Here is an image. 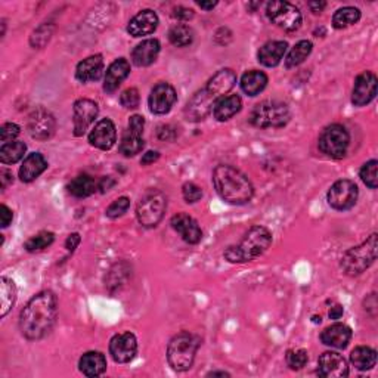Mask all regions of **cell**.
Masks as SVG:
<instances>
[{
    "label": "cell",
    "mask_w": 378,
    "mask_h": 378,
    "mask_svg": "<svg viewBox=\"0 0 378 378\" xmlns=\"http://www.w3.org/2000/svg\"><path fill=\"white\" fill-rule=\"evenodd\" d=\"M58 315V300L52 292L36 294L19 315V329L28 340H40L51 333Z\"/></svg>",
    "instance_id": "obj_1"
},
{
    "label": "cell",
    "mask_w": 378,
    "mask_h": 378,
    "mask_svg": "<svg viewBox=\"0 0 378 378\" xmlns=\"http://www.w3.org/2000/svg\"><path fill=\"white\" fill-rule=\"evenodd\" d=\"M213 185L222 200L234 206L247 204L255 196V188L246 174L228 164L213 170Z\"/></svg>",
    "instance_id": "obj_2"
},
{
    "label": "cell",
    "mask_w": 378,
    "mask_h": 378,
    "mask_svg": "<svg viewBox=\"0 0 378 378\" xmlns=\"http://www.w3.org/2000/svg\"><path fill=\"white\" fill-rule=\"evenodd\" d=\"M272 246V234L265 226H253L248 229L238 246H231L225 250V259L229 263H247L265 255Z\"/></svg>",
    "instance_id": "obj_3"
},
{
    "label": "cell",
    "mask_w": 378,
    "mask_h": 378,
    "mask_svg": "<svg viewBox=\"0 0 378 378\" xmlns=\"http://www.w3.org/2000/svg\"><path fill=\"white\" fill-rule=\"evenodd\" d=\"M200 338L188 331L174 335L167 346V361L174 371H188L196 361Z\"/></svg>",
    "instance_id": "obj_4"
},
{
    "label": "cell",
    "mask_w": 378,
    "mask_h": 378,
    "mask_svg": "<svg viewBox=\"0 0 378 378\" xmlns=\"http://www.w3.org/2000/svg\"><path fill=\"white\" fill-rule=\"evenodd\" d=\"M378 235L373 234L361 246L347 250L342 257V269L349 276H357L364 274L377 260Z\"/></svg>",
    "instance_id": "obj_5"
},
{
    "label": "cell",
    "mask_w": 378,
    "mask_h": 378,
    "mask_svg": "<svg viewBox=\"0 0 378 378\" xmlns=\"http://www.w3.org/2000/svg\"><path fill=\"white\" fill-rule=\"evenodd\" d=\"M292 114L287 104L279 101H263L250 114V121L260 129H279L288 124Z\"/></svg>",
    "instance_id": "obj_6"
},
{
    "label": "cell",
    "mask_w": 378,
    "mask_h": 378,
    "mask_svg": "<svg viewBox=\"0 0 378 378\" xmlns=\"http://www.w3.org/2000/svg\"><path fill=\"white\" fill-rule=\"evenodd\" d=\"M167 210V198L158 189H150L141 197L137 206V217L143 228H155Z\"/></svg>",
    "instance_id": "obj_7"
},
{
    "label": "cell",
    "mask_w": 378,
    "mask_h": 378,
    "mask_svg": "<svg viewBox=\"0 0 378 378\" xmlns=\"http://www.w3.org/2000/svg\"><path fill=\"white\" fill-rule=\"evenodd\" d=\"M349 143H351V134L342 124H331L319 134V150L325 155L335 160L343 158L347 154Z\"/></svg>",
    "instance_id": "obj_8"
},
{
    "label": "cell",
    "mask_w": 378,
    "mask_h": 378,
    "mask_svg": "<svg viewBox=\"0 0 378 378\" xmlns=\"http://www.w3.org/2000/svg\"><path fill=\"white\" fill-rule=\"evenodd\" d=\"M266 15L270 23L288 33L297 32L303 21L302 12L298 11L297 6L290 2H281V0L268 3Z\"/></svg>",
    "instance_id": "obj_9"
},
{
    "label": "cell",
    "mask_w": 378,
    "mask_h": 378,
    "mask_svg": "<svg viewBox=\"0 0 378 378\" xmlns=\"http://www.w3.org/2000/svg\"><path fill=\"white\" fill-rule=\"evenodd\" d=\"M357 197H359V189H357L355 182L349 179L337 180L329 188L327 196L328 204L338 211L351 210L356 204Z\"/></svg>",
    "instance_id": "obj_10"
},
{
    "label": "cell",
    "mask_w": 378,
    "mask_h": 378,
    "mask_svg": "<svg viewBox=\"0 0 378 378\" xmlns=\"http://www.w3.org/2000/svg\"><path fill=\"white\" fill-rule=\"evenodd\" d=\"M143 128H145V120L142 115L134 114L129 120L128 130L123 133L119 150L124 155V157H134V155L139 154L143 150Z\"/></svg>",
    "instance_id": "obj_11"
},
{
    "label": "cell",
    "mask_w": 378,
    "mask_h": 378,
    "mask_svg": "<svg viewBox=\"0 0 378 378\" xmlns=\"http://www.w3.org/2000/svg\"><path fill=\"white\" fill-rule=\"evenodd\" d=\"M27 129L30 137L37 141H47L54 137L56 121L54 114L45 108H37L28 115Z\"/></svg>",
    "instance_id": "obj_12"
},
{
    "label": "cell",
    "mask_w": 378,
    "mask_h": 378,
    "mask_svg": "<svg viewBox=\"0 0 378 378\" xmlns=\"http://www.w3.org/2000/svg\"><path fill=\"white\" fill-rule=\"evenodd\" d=\"M98 104L92 99H79L73 106V123H74V134L75 137H83L89 126L98 117Z\"/></svg>",
    "instance_id": "obj_13"
},
{
    "label": "cell",
    "mask_w": 378,
    "mask_h": 378,
    "mask_svg": "<svg viewBox=\"0 0 378 378\" xmlns=\"http://www.w3.org/2000/svg\"><path fill=\"white\" fill-rule=\"evenodd\" d=\"M138 353V340L132 333H121L114 335L110 342V355L117 364H128L133 361Z\"/></svg>",
    "instance_id": "obj_14"
},
{
    "label": "cell",
    "mask_w": 378,
    "mask_h": 378,
    "mask_svg": "<svg viewBox=\"0 0 378 378\" xmlns=\"http://www.w3.org/2000/svg\"><path fill=\"white\" fill-rule=\"evenodd\" d=\"M377 96V75L365 71L356 77L352 91V104L355 106H365L373 102Z\"/></svg>",
    "instance_id": "obj_15"
},
{
    "label": "cell",
    "mask_w": 378,
    "mask_h": 378,
    "mask_svg": "<svg viewBox=\"0 0 378 378\" xmlns=\"http://www.w3.org/2000/svg\"><path fill=\"white\" fill-rule=\"evenodd\" d=\"M178 99L176 91H174V87L169 83H158L157 86H154V89L151 91L150 95V110L152 114L157 115H163L167 114L172 106L174 105Z\"/></svg>",
    "instance_id": "obj_16"
},
{
    "label": "cell",
    "mask_w": 378,
    "mask_h": 378,
    "mask_svg": "<svg viewBox=\"0 0 378 378\" xmlns=\"http://www.w3.org/2000/svg\"><path fill=\"white\" fill-rule=\"evenodd\" d=\"M217 101L216 96H213L206 87L197 92L187 104L185 114L189 121H200L207 117V114L213 111V105Z\"/></svg>",
    "instance_id": "obj_17"
},
{
    "label": "cell",
    "mask_w": 378,
    "mask_h": 378,
    "mask_svg": "<svg viewBox=\"0 0 378 378\" xmlns=\"http://www.w3.org/2000/svg\"><path fill=\"white\" fill-rule=\"evenodd\" d=\"M318 374L324 378H344L349 375V366L340 353L325 352L318 359Z\"/></svg>",
    "instance_id": "obj_18"
},
{
    "label": "cell",
    "mask_w": 378,
    "mask_h": 378,
    "mask_svg": "<svg viewBox=\"0 0 378 378\" xmlns=\"http://www.w3.org/2000/svg\"><path fill=\"white\" fill-rule=\"evenodd\" d=\"M172 228L178 232L182 239L188 244H198L202 239V231L198 222L191 217L187 213H178L170 220Z\"/></svg>",
    "instance_id": "obj_19"
},
{
    "label": "cell",
    "mask_w": 378,
    "mask_h": 378,
    "mask_svg": "<svg viewBox=\"0 0 378 378\" xmlns=\"http://www.w3.org/2000/svg\"><path fill=\"white\" fill-rule=\"evenodd\" d=\"M115 141H117V130H115V126L110 119L101 120L89 133V142L92 147L102 151L111 150Z\"/></svg>",
    "instance_id": "obj_20"
},
{
    "label": "cell",
    "mask_w": 378,
    "mask_h": 378,
    "mask_svg": "<svg viewBox=\"0 0 378 378\" xmlns=\"http://www.w3.org/2000/svg\"><path fill=\"white\" fill-rule=\"evenodd\" d=\"M158 27V16L151 9H143L134 15L128 25V33L133 37H142L152 34Z\"/></svg>",
    "instance_id": "obj_21"
},
{
    "label": "cell",
    "mask_w": 378,
    "mask_h": 378,
    "mask_svg": "<svg viewBox=\"0 0 378 378\" xmlns=\"http://www.w3.org/2000/svg\"><path fill=\"white\" fill-rule=\"evenodd\" d=\"M130 74V64L124 58L115 60L106 70L105 80H104V91L106 93H113L120 87V84L128 79Z\"/></svg>",
    "instance_id": "obj_22"
},
{
    "label": "cell",
    "mask_w": 378,
    "mask_h": 378,
    "mask_svg": "<svg viewBox=\"0 0 378 378\" xmlns=\"http://www.w3.org/2000/svg\"><path fill=\"white\" fill-rule=\"evenodd\" d=\"M104 73V60L101 55H92L79 62L75 69L77 80L82 83H89L99 80Z\"/></svg>",
    "instance_id": "obj_23"
},
{
    "label": "cell",
    "mask_w": 378,
    "mask_h": 378,
    "mask_svg": "<svg viewBox=\"0 0 378 378\" xmlns=\"http://www.w3.org/2000/svg\"><path fill=\"white\" fill-rule=\"evenodd\" d=\"M352 340V329L344 324H334L325 328L321 334V342L334 349H346Z\"/></svg>",
    "instance_id": "obj_24"
},
{
    "label": "cell",
    "mask_w": 378,
    "mask_h": 378,
    "mask_svg": "<svg viewBox=\"0 0 378 378\" xmlns=\"http://www.w3.org/2000/svg\"><path fill=\"white\" fill-rule=\"evenodd\" d=\"M160 42L157 38H148L134 47L132 52V61L137 67H148L155 62L160 54Z\"/></svg>",
    "instance_id": "obj_25"
},
{
    "label": "cell",
    "mask_w": 378,
    "mask_h": 378,
    "mask_svg": "<svg viewBox=\"0 0 378 378\" xmlns=\"http://www.w3.org/2000/svg\"><path fill=\"white\" fill-rule=\"evenodd\" d=\"M47 169V161L40 152L28 154L21 169H19V179L25 183L36 180Z\"/></svg>",
    "instance_id": "obj_26"
},
{
    "label": "cell",
    "mask_w": 378,
    "mask_h": 378,
    "mask_svg": "<svg viewBox=\"0 0 378 378\" xmlns=\"http://www.w3.org/2000/svg\"><path fill=\"white\" fill-rule=\"evenodd\" d=\"M287 47L288 45L283 40L268 42L259 49L257 60L261 65L272 69V67H276L281 61H283V58L287 52Z\"/></svg>",
    "instance_id": "obj_27"
},
{
    "label": "cell",
    "mask_w": 378,
    "mask_h": 378,
    "mask_svg": "<svg viewBox=\"0 0 378 378\" xmlns=\"http://www.w3.org/2000/svg\"><path fill=\"white\" fill-rule=\"evenodd\" d=\"M235 83H237V74L232 70L226 69V70H220L213 75L209 80L206 89L219 99L222 96H225L228 92H231L232 87L235 86Z\"/></svg>",
    "instance_id": "obj_28"
},
{
    "label": "cell",
    "mask_w": 378,
    "mask_h": 378,
    "mask_svg": "<svg viewBox=\"0 0 378 378\" xmlns=\"http://www.w3.org/2000/svg\"><path fill=\"white\" fill-rule=\"evenodd\" d=\"M242 101L238 95L222 96L213 105V115L217 121H226L241 111Z\"/></svg>",
    "instance_id": "obj_29"
},
{
    "label": "cell",
    "mask_w": 378,
    "mask_h": 378,
    "mask_svg": "<svg viewBox=\"0 0 378 378\" xmlns=\"http://www.w3.org/2000/svg\"><path fill=\"white\" fill-rule=\"evenodd\" d=\"M79 368L86 377H99L106 371V359L101 352H87L80 357Z\"/></svg>",
    "instance_id": "obj_30"
},
{
    "label": "cell",
    "mask_w": 378,
    "mask_h": 378,
    "mask_svg": "<svg viewBox=\"0 0 378 378\" xmlns=\"http://www.w3.org/2000/svg\"><path fill=\"white\" fill-rule=\"evenodd\" d=\"M268 84V75L263 71L251 70L242 75L241 89L248 96H257L260 92L265 91Z\"/></svg>",
    "instance_id": "obj_31"
},
{
    "label": "cell",
    "mask_w": 378,
    "mask_h": 378,
    "mask_svg": "<svg viewBox=\"0 0 378 378\" xmlns=\"http://www.w3.org/2000/svg\"><path fill=\"white\" fill-rule=\"evenodd\" d=\"M351 362L359 371L373 370L377 364V352L373 347L359 346L351 353Z\"/></svg>",
    "instance_id": "obj_32"
},
{
    "label": "cell",
    "mask_w": 378,
    "mask_h": 378,
    "mask_svg": "<svg viewBox=\"0 0 378 378\" xmlns=\"http://www.w3.org/2000/svg\"><path fill=\"white\" fill-rule=\"evenodd\" d=\"M98 189V183L89 174H80L69 183V192L75 198L91 197Z\"/></svg>",
    "instance_id": "obj_33"
},
{
    "label": "cell",
    "mask_w": 378,
    "mask_h": 378,
    "mask_svg": "<svg viewBox=\"0 0 378 378\" xmlns=\"http://www.w3.org/2000/svg\"><path fill=\"white\" fill-rule=\"evenodd\" d=\"M0 300H2V310H0V316L5 318L9 310L12 309L16 300V287L12 279L3 276L0 279Z\"/></svg>",
    "instance_id": "obj_34"
},
{
    "label": "cell",
    "mask_w": 378,
    "mask_h": 378,
    "mask_svg": "<svg viewBox=\"0 0 378 378\" xmlns=\"http://www.w3.org/2000/svg\"><path fill=\"white\" fill-rule=\"evenodd\" d=\"M361 19V11L353 6H346L338 9L333 16V27L337 30H343V28L351 27L356 24Z\"/></svg>",
    "instance_id": "obj_35"
},
{
    "label": "cell",
    "mask_w": 378,
    "mask_h": 378,
    "mask_svg": "<svg viewBox=\"0 0 378 378\" xmlns=\"http://www.w3.org/2000/svg\"><path fill=\"white\" fill-rule=\"evenodd\" d=\"M312 49H314L312 42L300 40L287 56V60H285L287 69H294V67L303 64L307 60V56L312 54Z\"/></svg>",
    "instance_id": "obj_36"
},
{
    "label": "cell",
    "mask_w": 378,
    "mask_h": 378,
    "mask_svg": "<svg viewBox=\"0 0 378 378\" xmlns=\"http://www.w3.org/2000/svg\"><path fill=\"white\" fill-rule=\"evenodd\" d=\"M25 151L27 147L24 142L14 141L9 143H3L2 148H0V161L3 164H15L24 157Z\"/></svg>",
    "instance_id": "obj_37"
},
{
    "label": "cell",
    "mask_w": 378,
    "mask_h": 378,
    "mask_svg": "<svg viewBox=\"0 0 378 378\" xmlns=\"http://www.w3.org/2000/svg\"><path fill=\"white\" fill-rule=\"evenodd\" d=\"M169 40L173 46L185 47L189 46L193 40V32L188 25H174L169 32Z\"/></svg>",
    "instance_id": "obj_38"
},
{
    "label": "cell",
    "mask_w": 378,
    "mask_h": 378,
    "mask_svg": "<svg viewBox=\"0 0 378 378\" xmlns=\"http://www.w3.org/2000/svg\"><path fill=\"white\" fill-rule=\"evenodd\" d=\"M54 239H55V235L52 234V232H47V231L38 232L37 235L25 241L24 248L28 251V253H36V251H42L49 246H52Z\"/></svg>",
    "instance_id": "obj_39"
},
{
    "label": "cell",
    "mask_w": 378,
    "mask_h": 378,
    "mask_svg": "<svg viewBox=\"0 0 378 378\" xmlns=\"http://www.w3.org/2000/svg\"><path fill=\"white\" fill-rule=\"evenodd\" d=\"M377 169H378V161L371 160V161H368V163L364 164L362 169H361V173H359L362 182L365 183L368 188H371V189H377V187H378Z\"/></svg>",
    "instance_id": "obj_40"
},
{
    "label": "cell",
    "mask_w": 378,
    "mask_h": 378,
    "mask_svg": "<svg viewBox=\"0 0 378 378\" xmlns=\"http://www.w3.org/2000/svg\"><path fill=\"white\" fill-rule=\"evenodd\" d=\"M309 361V355L305 349H298V351H290L287 353V365L294 371L303 370Z\"/></svg>",
    "instance_id": "obj_41"
},
{
    "label": "cell",
    "mask_w": 378,
    "mask_h": 378,
    "mask_svg": "<svg viewBox=\"0 0 378 378\" xmlns=\"http://www.w3.org/2000/svg\"><path fill=\"white\" fill-rule=\"evenodd\" d=\"M129 207H130V200L128 197H120L119 200H115L113 204H110L108 209H106V216L111 219H117L123 216Z\"/></svg>",
    "instance_id": "obj_42"
},
{
    "label": "cell",
    "mask_w": 378,
    "mask_h": 378,
    "mask_svg": "<svg viewBox=\"0 0 378 378\" xmlns=\"http://www.w3.org/2000/svg\"><path fill=\"white\" fill-rule=\"evenodd\" d=\"M139 92L134 87H130V89H126L121 96H120V104L124 106V108L134 110L139 106Z\"/></svg>",
    "instance_id": "obj_43"
},
{
    "label": "cell",
    "mask_w": 378,
    "mask_h": 378,
    "mask_svg": "<svg viewBox=\"0 0 378 378\" xmlns=\"http://www.w3.org/2000/svg\"><path fill=\"white\" fill-rule=\"evenodd\" d=\"M51 34H52V27L51 25L45 24L42 27H38L37 30L33 33V36H32V45L34 47L45 46L47 42H49Z\"/></svg>",
    "instance_id": "obj_44"
},
{
    "label": "cell",
    "mask_w": 378,
    "mask_h": 378,
    "mask_svg": "<svg viewBox=\"0 0 378 378\" xmlns=\"http://www.w3.org/2000/svg\"><path fill=\"white\" fill-rule=\"evenodd\" d=\"M19 133H21V129H19L18 124L5 123L2 128H0V141H2L3 143L14 142V139L18 137Z\"/></svg>",
    "instance_id": "obj_45"
},
{
    "label": "cell",
    "mask_w": 378,
    "mask_h": 378,
    "mask_svg": "<svg viewBox=\"0 0 378 378\" xmlns=\"http://www.w3.org/2000/svg\"><path fill=\"white\" fill-rule=\"evenodd\" d=\"M182 193H183V198H185L187 202H197L201 200L202 197V191L198 185H196V183H192V182H188L185 183V185H183L182 188Z\"/></svg>",
    "instance_id": "obj_46"
},
{
    "label": "cell",
    "mask_w": 378,
    "mask_h": 378,
    "mask_svg": "<svg viewBox=\"0 0 378 378\" xmlns=\"http://www.w3.org/2000/svg\"><path fill=\"white\" fill-rule=\"evenodd\" d=\"M12 219H14V213H12V210L9 209L8 206L2 204V207H0V226H2V228H8L9 225H11Z\"/></svg>",
    "instance_id": "obj_47"
},
{
    "label": "cell",
    "mask_w": 378,
    "mask_h": 378,
    "mask_svg": "<svg viewBox=\"0 0 378 378\" xmlns=\"http://www.w3.org/2000/svg\"><path fill=\"white\" fill-rule=\"evenodd\" d=\"M173 16L178 19H182V21H189V19L193 18V11L185 6H178V8H174Z\"/></svg>",
    "instance_id": "obj_48"
},
{
    "label": "cell",
    "mask_w": 378,
    "mask_h": 378,
    "mask_svg": "<svg viewBox=\"0 0 378 378\" xmlns=\"http://www.w3.org/2000/svg\"><path fill=\"white\" fill-rule=\"evenodd\" d=\"M12 182H14L12 172H9L6 169L0 170V187H2V189H6Z\"/></svg>",
    "instance_id": "obj_49"
},
{
    "label": "cell",
    "mask_w": 378,
    "mask_h": 378,
    "mask_svg": "<svg viewBox=\"0 0 378 378\" xmlns=\"http://www.w3.org/2000/svg\"><path fill=\"white\" fill-rule=\"evenodd\" d=\"M80 244V235L79 234H71L69 235V238H67L65 241V248L70 251V253H73V251L77 248V246Z\"/></svg>",
    "instance_id": "obj_50"
},
{
    "label": "cell",
    "mask_w": 378,
    "mask_h": 378,
    "mask_svg": "<svg viewBox=\"0 0 378 378\" xmlns=\"http://www.w3.org/2000/svg\"><path fill=\"white\" fill-rule=\"evenodd\" d=\"M160 158V152L158 151H148L147 154H143V157L141 160L142 166H148V164H152Z\"/></svg>",
    "instance_id": "obj_51"
},
{
    "label": "cell",
    "mask_w": 378,
    "mask_h": 378,
    "mask_svg": "<svg viewBox=\"0 0 378 378\" xmlns=\"http://www.w3.org/2000/svg\"><path fill=\"white\" fill-rule=\"evenodd\" d=\"M343 314H344L343 306L337 305V306L331 307V310H329L328 315H329V319H334V321H337V319H340L343 316Z\"/></svg>",
    "instance_id": "obj_52"
},
{
    "label": "cell",
    "mask_w": 378,
    "mask_h": 378,
    "mask_svg": "<svg viewBox=\"0 0 378 378\" xmlns=\"http://www.w3.org/2000/svg\"><path fill=\"white\" fill-rule=\"evenodd\" d=\"M114 180L111 179V178H104L99 183H98V189H101L102 192H105V191H108L111 187H114Z\"/></svg>",
    "instance_id": "obj_53"
},
{
    "label": "cell",
    "mask_w": 378,
    "mask_h": 378,
    "mask_svg": "<svg viewBox=\"0 0 378 378\" xmlns=\"http://www.w3.org/2000/svg\"><path fill=\"white\" fill-rule=\"evenodd\" d=\"M325 6H327L325 2H310L309 3L310 11H312L314 14H321L325 9Z\"/></svg>",
    "instance_id": "obj_54"
},
{
    "label": "cell",
    "mask_w": 378,
    "mask_h": 378,
    "mask_svg": "<svg viewBox=\"0 0 378 378\" xmlns=\"http://www.w3.org/2000/svg\"><path fill=\"white\" fill-rule=\"evenodd\" d=\"M217 2H198V6L201 9H206V11H211L213 8H216Z\"/></svg>",
    "instance_id": "obj_55"
},
{
    "label": "cell",
    "mask_w": 378,
    "mask_h": 378,
    "mask_svg": "<svg viewBox=\"0 0 378 378\" xmlns=\"http://www.w3.org/2000/svg\"><path fill=\"white\" fill-rule=\"evenodd\" d=\"M216 375H220V377H229V374L225 373V371H211V373H209V377H216Z\"/></svg>",
    "instance_id": "obj_56"
},
{
    "label": "cell",
    "mask_w": 378,
    "mask_h": 378,
    "mask_svg": "<svg viewBox=\"0 0 378 378\" xmlns=\"http://www.w3.org/2000/svg\"><path fill=\"white\" fill-rule=\"evenodd\" d=\"M314 322H321V316H314Z\"/></svg>",
    "instance_id": "obj_57"
}]
</instances>
